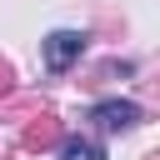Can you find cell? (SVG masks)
<instances>
[{"label":"cell","instance_id":"2","mask_svg":"<svg viewBox=\"0 0 160 160\" xmlns=\"http://www.w3.org/2000/svg\"><path fill=\"white\" fill-rule=\"evenodd\" d=\"M20 145H25V150H50V145H60V120H55L50 110L30 115L25 130H20Z\"/></svg>","mask_w":160,"mask_h":160},{"label":"cell","instance_id":"5","mask_svg":"<svg viewBox=\"0 0 160 160\" xmlns=\"http://www.w3.org/2000/svg\"><path fill=\"white\" fill-rule=\"evenodd\" d=\"M15 90V70H10V60H0V100Z\"/></svg>","mask_w":160,"mask_h":160},{"label":"cell","instance_id":"1","mask_svg":"<svg viewBox=\"0 0 160 160\" xmlns=\"http://www.w3.org/2000/svg\"><path fill=\"white\" fill-rule=\"evenodd\" d=\"M80 50H85V35H80V30H55V35H45V65H50V70H70V65L80 60Z\"/></svg>","mask_w":160,"mask_h":160},{"label":"cell","instance_id":"4","mask_svg":"<svg viewBox=\"0 0 160 160\" xmlns=\"http://www.w3.org/2000/svg\"><path fill=\"white\" fill-rule=\"evenodd\" d=\"M60 160H105V150L85 135H70V140H60Z\"/></svg>","mask_w":160,"mask_h":160},{"label":"cell","instance_id":"3","mask_svg":"<svg viewBox=\"0 0 160 160\" xmlns=\"http://www.w3.org/2000/svg\"><path fill=\"white\" fill-rule=\"evenodd\" d=\"M95 120L105 130H130V125H140V105L135 100H100L95 105Z\"/></svg>","mask_w":160,"mask_h":160}]
</instances>
